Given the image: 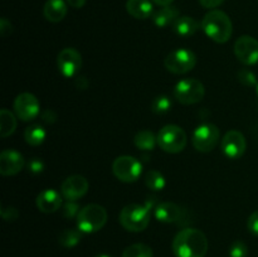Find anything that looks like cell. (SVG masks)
<instances>
[{
	"label": "cell",
	"instance_id": "11",
	"mask_svg": "<svg viewBox=\"0 0 258 257\" xmlns=\"http://www.w3.org/2000/svg\"><path fill=\"white\" fill-rule=\"evenodd\" d=\"M57 66L63 77L72 78L82 67V55L75 48H64L58 54Z\"/></svg>",
	"mask_w": 258,
	"mask_h": 257
},
{
	"label": "cell",
	"instance_id": "30",
	"mask_svg": "<svg viewBox=\"0 0 258 257\" xmlns=\"http://www.w3.org/2000/svg\"><path fill=\"white\" fill-rule=\"evenodd\" d=\"M80 206H78L77 203H75V201H68L67 203L63 206V216L66 217V218L71 219V218H77L78 213H80Z\"/></svg>",
	"mask_w": 258,
	"mask_h": 257
},
{
	"label": "cell",
	"instance_id": "24",
	"mask_svg": "<svg viewBox=\"0 0 258 257\" xmlns=\"http://www.w3.org/2000/svg\"><path fill=\"white\" fill-rule=\"evenodd\" d=\"M45 138H47V133H45L44 127L40 125H32L25 128L24 131L25 141L32 146H39L40 144L44 143Z\"/></svg>",
	"mask_w": 258,
	"mask_h": 257
},
{
	"label": "cell",
	"instance_id": "5",
	"mask_svg": "<svg viewBox=\"0 0 258 257\" xmlns=\"http://www.w3.org/2000/svg\"><path fill=\"white\" fill-rule=\"evenodd\" d=\"M158 145L166 153H180L186 146L185 131L180 126L165 125L158 134Z\"/></svg>",
	"mask_w": 258,
	"mask_h": 257
},
{
	"label": "cell",
	"instance_id": "13",
	"mask_svg": "<svg viewBox=\"0 0 258 257\" xmlns=\"http://www.w3.org/2000/svg\"><path fill=\"white\" fill-rule=\"evenodd\" d=\"M221 148L224 156H227L228 159H232V160L239 159L243 155L247 148L244 135L238 130H229L222 139Z\"/></svg>",
	"mask_w": 258,
	"mask_h": 257
},
{
	"label": "cell",
	"instance_id": "31",
	"mask_svg": "<svg viewBox=\"0 0 258 257\" xmlns=\"http://www.w3.org/2000/svg\"><path fill=\"white\" fill-rule=\"evenodd\" d=\"M238 78L243 85L246 86H257V80L254 73H252L251 71L248 70H243L238 73Z\"/></svg>",
	"mask_w": 258,
	"mask_h": 257
},
{
	"label": "cell",
	"instance_id": "16",
	"mask_svg": "<svg viewBox=\"0 0 258 257\" xmlns=\"http://www.w3.org/2000/svg\"><path fill=\"white\" fill-rule=\"evenodd\" d=\"M62 206V196L55 189H44L37 197V207L43 213H54Z\"/></svg>",
	"mask_w": 258,
	"mask_h": 257
},
{
	"label": "cell",
	"instance_id": "34",
	"mask_svg": "<svg viewBox=\"0 0 258 257\" xmlns=\"http://www.w3.org/2000/svg\"><path fill=\"white\" fill-rule=\"evenodd\" d=\"M18 216H19V212L15 208H13V207L2 209V217L5 221H14V219L18 218Z\"/></svg>",
	"mask_w": 258,
	"mask_h": 257
},
{
	"label": "cell",
	"instance_id": "20",
	"mask_svg": "<svg viewBox=\"0 0 258 257\" xmlns=\"http://www.w3.org/2000/svg\"><path fill=\"white\" fill-rule=\"evenodd\" d=\"M153 22L158 28H165L170 24H174L179 18V10L175 7H161L160 9L154 12Z\"/></svg>",
	"mask_w": 258,
	"mask_h": 257
},
{
	"label": "cell",
	"instance_id": "4",
	"mask_svg": "<svg viewBox=\"0 0 258 257\" xmlns=\"http://www.w3.org/2000/svg\"><path fill=\"white\" fill-rule=\"evenodd\" d=\"M107 212L100 204H88L83 207L77 216V228L82 233H95L105 227Z\"/></svg>",
	"mask_w": 258,
	"mask_h": 257
},
{
	"label": "cell",
	"instance_id": "37",
	"mask_svg": "<svg viewBox=\"0 0 258 257\" xmlns=\"http://www.w3.org/2000/svg\"><path fill=\"white\" fill-rule=\"evenodd\" d=\"M86 2L87 0H67V4L71 5L72 8H76V9H80L86 4Z\"/></svg>",
	"mask_w": 258,
	"mask_h": 257
},
{
	"label": "cell",
	"instance_id": "7",
	"mask_svg": "<svg viewBox=\"0 0 258 257\" xmlns=\"http://www.w3.org/2000/svg\"><path fill=\"white\" fill-rule=\"evenodd\" d=\"M112 171L118 180L123 183H134L143 173V164L130 155H121L112 163Z\"/></svg>",
	"mask_w": 258,
	"mask_h": 257
},
{
	"label": "cell",
	"instance_id": "26",
	"mask_svg": "<svg viewBox=\"0 0 258 257\" xmlns=\"http://www.w3.org/2000/svg\"><path fill=\"white\" fill-rule=\"evenodd\" d=\"M145 184L149 189L154 191L163 190L166 185L165 176L158 170H149L145 175Z\"/></svg>",
	"mask_w": 258,
	"mask_h": 257
},
{
	"label": "cell",
	"instance_id": "1",
	"mask_svg": "<svg viewBox=\"0 0 258 257\" xmlns=\"http://www.w3.org/2000/svg\"><path fill=\"white\" fill-rule=\"evenodd\" d=\"M173 252L176 257H206L208 239L197 228H184L174 237Z\"/></svg>",
	"mask_w": 258,
	"mask_h": 257
},
{
	"label": "cell",
	"instance_id": "25",
	"mask_svg": "<svg viewBox=\"0 0 258 257\" xmlns=\"http://www.w3.org/2000/svg\"><path fill=\"white\" fill-rule=\"evenodd\" d=\"M81 239H82V232L78 228H67L59 234V244L66 248L76 247L80 243Z\"/></svg>",
	"mask_w": 258,
	"mask_h": 257
},
{
	"label": "cell",
	"instance_id": "8",
	"mask_svg": "<svg viewBox=\"0 0 258 257\" xmlns=\"http://www.w3.org/2000/svg\"><path fill=\"white\" fill-rule=\"evenodd\" d=\"M197 65V57L194 52L185 49V48H179L169 53L164 59V66L169 72L174 75H184L189 71L193 70Z\"/></svg>",
	"mask_w": 258,
	"mask_h": 257
},
{
	"label": "cell",
	"instance_id": "38",
	"mask_svg": "<svg viewBox=\"0 0 258 257\" xmlns=\"http://www.w3.org/2000/svg\"><path fill=\"white\" fill-rule=\"evenodd\" d=\"M156 5H160V7H168L170 5L174 0H153Z\"/></svg>",
	"mask_w": 258,
	"mask_h": 257
},
{
	"label": "cell",
	"instance_id": "39",
	"mask_svg": "<svg viewBox=\"0 0 258 257\" xmlns=\"http://www.w3.org/2000/svg\"><path fill=\"white\" fill-rule=\"evenodd\" d=\"M95 257H112V256H110V254L107 253H100V254H96Z\"/></svg>",
	"mask_w": 258,
	"mask_h": 257
},
{
	"label": "cell",
	"instance_id": "27",
	"mask_svg": "<svg viewBox=\"0 0 258 257\" xmlns=\"http://www.w3.org/2000/svg\"><path fill=\"white\" fill-rule=\"evenodd\" d=\"M153 249L145 243H134L126 247L121 257H153Z\"/></svg>",
	"mask_w": 258,
	"mask_h": 257
},
{
	"label": "cell",
	"instance_id": "10",
	"mask_svg": "<svg viewBox=\"0 0 258 257\" xmlns=\"http://www.w3.org/2000/svg\"><path fill=\"white\" fill-rule=\"evenodd\" d=\"M14 111L22 121L34 120L40 112V103L33 93L23 92L14 100Z\"/></svg>",
	"mask_w": 258,
	"mask_h": 257
},
{
	"label": "cell",
	"instance_id": "12",
	"mask_svg": "<svg viewBox=\"0 0 258 257\" xmlns=\"http://www.w3.org/2000/svg\"><path fill=\"white\" fill-rule=\"evenodd\" d=\"M234 54L246 66L258 63V40L251 35H242L234 43Z\"/></svg>",
	"mask_w": 258,
	"mask_h": 257
},
{
	"label": "cell",
	"instance_id": "19",
	"mask_svg": "<svg viewBox=\"0 0 258 257\" xmlns=\"http://www.w3.org/2000/svg\"><path fill=\"white\" fill-rule=\"evenodd\" d=\"M126 10L136 19H148L154 14V7L150 0H127Z\"/></svg>",
	"mask_w": 258,
	"mask_h": 257
},
{
	"label": "cell",
	"instance_id": "29",
	"mask_svg": "<svg viewBox=\"0 0 258 257\" xmlns=\"http://www.w3.org/2000/svg\"><path fill=\"white\" fill-rule=\"evenodd\" d=\"M248 256V248L246 243L242 241H236L232 243L229 248V257H247Z\"/></svg>",
	"mask_w": 258,
	"mask_h": 257
},
{
	"label": "cell",
	"instance_id": "36",
	"mask_svg": "<svg viewBox=\"0 0 258 257\" xmlns=\"http://www.w3.org/2000/svg\"><path fill=\"white\" fill-rule=\"evenodd\" d=\"M224 0H199L202 7L207 8V9H213V8L219 7Z\"/></svg>",
	"mask_w": 258,
	"mask_h": 257
},
{
	"label": "cell",
	"instance_id": "35",
	"mask_svg": "<svg viewBox=\"0 0 258 257\" xmlns=\"http://www.w3.org/2000/svg\"><path fill=\"white\" fill-rule=\"evenodd\" d=\"M12 24H10L9 20L3 18L0 20V34H2V37H8L9 34H12Z\"/></svg>",
	"mask_w": 258,
	"mask_h": 257
},
{
	"label": "cell",
	"instance_id": "22",
	"mask_svg": "<svg viewBox=\"0 0 258 257\" xmlns=\"http://www.w3.org/2000/svg\"><path fill=\"white\" fill-rule=\"evenodd\" d=\"M134 144L138 149L143 151H151L158 144V136L154 135L150 130H140L134 136Z\"/></svg>",
	"mask_w": 258,
	"mask_h": 257
},
{
	"label": "cell",
	"instance_id": "18",
	"mask_svg": "<svg viewBox=\"0 0 258 257\" xmlns=\"http://www.w3.org/2000/svg\"><path fill=\"white\" fill-rule=\"evenodd\" d=\"M43 14L48 22H62L67 15V4L64 0H47L43 8Z\"/></svg>",
	"mask_w": 258,
	"mask_h": 257
},
{
	"label": "cell",
	"instance_id": "15",
	"mask_svg": "<svg viewBox=\"0 0 258 257\" xmlns=\"http://www.w3.org/2000/svg\"><path fill=\"white\" fill-rule=\"evenodd\" d=\"M24 158L17 150L7 149L0 154V174L4 176H12L22 171L24 168Z\"/></svg>",
	"mask_w": 258,
	"mask_h": 257
},
{
	"label": "cell",
	"instance_id": "32",
	"mask_svg": "<svg viewBox=\"0 0 258 257\" xmlns=\"http://www.w3.org/2000/svg\"><path fill=\"white\" fill-rule=\"evenodd\" d=\"M27 168L30 173L33 174H39L44 170V163H43L40 159L38 158H33L32 160L28 161L27 164Z\"/></svg>",
	"mask_w": 258,
	"mask_h": 257
},
{
	"label": "cell",
	"instance_id": "21",
	"mask_svg": "<svg viewBox=\"0 0 258 257\" xmlns=\"http://www.w3.org/2000/svg\"><path fill=\"white\" fill-rule=\"evenodd\" d=\"M174 32L180 37H190L199 29V23L191 17H179L173 24Z\"/></svg>",
	"mask_w": 258,
	"mask_h": 257
},
{
	"label": "cell",
	"instance_id": "28",
	"mask_svg": "<svg viewBox=\"0 0 258 257\" xmlns=\"http://www.w3.org/2000/svg\"><path fill=\"white\" fill-rule=\"evenodd\" d=\"M173 102H171L170 97L165 95H160L158 97L154 98V101L151 102V111L156 115H163L170 111Z\"/></svg>",
	"mask_w": 258,
	"mask_h": 257
},
{
	"label": "cell",
	"instance_id": "17",
	"mask_svg": "<svg viewBox=\"0 0 258 257\" xmlns=\"http://www.w3.org/2000/svg\"><path fill=\"white\" fill-rule=\"evenodd\" d=\"M154 216L163 223H178L183 218V209L178 204L164 202L158 204L154 209Z\"/></svg>",
	"mask_w": 258,
	"mask_h": 257
},
{
	"label": "cell",
	"instance_id": "3",
	"mask_svg": "<svg viewBox=\"0 0 258 257\" xmlns=\"http://www.w3.org/2000/svg\"><path fill=\"white\" fill-rule=\"evenodd\" d=\"M154 201L146 202L145 204H128L120 212V223L126 231L141 232L149 226L151 219Z\"/></svg>",
	"mask_w": 258,
	"mask_h": 257
},
{
	"label": "cell",
	"instance_id": "40",
	"mask_svg": "<svg viewBox=\"0 0 258 257\" xmlns=\"http://www.w3.org/2000/svg\"><path fill=\"white\" fill-rule=\"evenodd\" d=\"M256 87H257V88H256V91H257V95H258V85L256 86Z\"/></svg>",
	"mask_w": 258,
	"mask_h": 257
},
{
	"label": "cell",
	"instance_id": "14",
	"mask_svg": "<svg viewBox=\"0 0 258 257\" xmlns=\"http://www.w3.org/2000/svg\"><path fill=\"white\" fill-rule=\"evenodd\" d=\"M88 180L82 175H71L63 180L60 193L67 201H77L88 191Z\"/></svg>",
	"mask_w": 258,
	"mask_h": 257
},
{
	"label": "cell",
	"instance_id": "6",
	"mask_svg": "<svg viewBox=\"0 0 258 257\" xmlns=\"http://www.w3.org/2000/svg\"><path fill=\"white\" fill-rule=\"evenodd\" d=\"M206 88L199 80L184 78L174 87V97L183 105H194L203 100Z\"/></svg>",
	"mask_w": 258,
	"mask_h": 257
},
{
	"label": "cell",
	"instance_id": "2",
	"mask_svg": "<svg viewBox=\"0 0 258 257\" xmlns=\"http://www.w3.org/2000/svg\"><path fill=\"white\" fill-rule=\"evenodd\" d=\"M202 29L207 37L217 43L228 42L233 33V25L228 15L222 10H212L207 13L202 20Z\"/></svg>",
	"mask_w": 258,
	"mask_h": 257
},
{
	"label": "cell",
	"instance_id": "33",
	"mask_svg": "<svg viewBox=\"0 0 258 257\" xmlns=\"http://www.w3.org/2000/svg\"><path fill=\"white\" fill-rule=\"evenodd\" d=\"M247 227H248L251 233H253L254 236H258V209L249 216L248 222H247Z\"/></svg>",
	"mask_w": 258,
	"mask_h": 257
},
{
	"label": "cell",
	"instance_id": "9",
	"mask_svg": "<svg viewBox=\"0 0 258 257\" xmlns=\"http://www.w3.org/2000/svg\"><path fill=\"white\" fill-rule=\"evenodd\" d=\"M221 133L214 123H202L197 126L191 136L193 146L202 153H209L218 144Z\"/></svg>",
	"mask_w": 258,
	"mask_h": 257
},
{
	"label": "cell",
	"instance_id": "23",
	"mask_svg": "<svg viewBox=\"0 0 258 257\" xmlns=\"http://www.w3.org/2000/svg\"><path fill=\"white\" fill-rule=\"evenodd\" d=\"M17 128V118L7 108H2L0 111V136L3 139L12 135Z\"/></svg>",
	"mask_w": 258,
	"mask_h": 257
}]
</instances>
